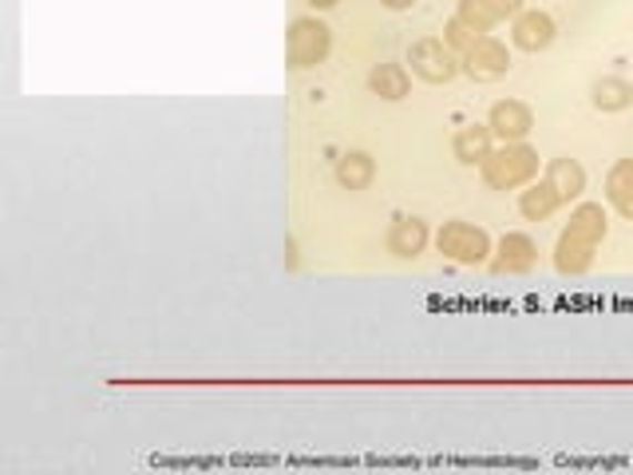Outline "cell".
Returning a JSON list of instances; mask_svg holds the SVG:
<instances>
[{"label": "cell", "instance_id": "6da1fadb", "mask_svg": "<svg viewBox=\"0 0 633 475\" xmlns=\"http://www.w3.org/2000/svg\"><path fill=\"white\" fill-rule=\"evenodd\" d=\"M610 230V219L602 211V202H579L570 222L562 226L559 242H554V270L566 277H582L594 265V254L602 246V238Z\"/></svg>", "mask_w": 633, "mask_h": 475}, {"label": "cell", "instance_id": "7a4b0ae2", "mask_svg": "<svg viewBox=\"0 0 633 475\" xmlns=\"http://www.w3.org/2000/svg\"><path fill=\"white\" fill-rule=\"evenodd\" d=\"M480 174L491 191H519L539 179V151L526 143H499L480 163Z\"/></svg>", "mask_w": 633, "mask_h": 475}, {"label": "cell", "instance_id": "3957f363", "mask_svg": "<svg viewBox=\"0 0 633 475\" xmlns=\"http://www.w3.org/2000/svg\"><path fill=\"white\" fill-rule=\"evenodd\" d=\"M329 48H333V32H329L325 20L316 17H298L285 32V64L293 72H305V68L325 64Z\"/></svg>", "mask_w": 633, "mask_h": 475}, {"label": "cell", "instance_id": "277c9868", "mask_svg": "<svg viewBox=\"0 0 633 475\" xmlns=\"http://www.w3.org/2000/svg\"><path fill=\"white\" fill-rule=\"evenodd\" d=\"M435 246H440L443 257H452L460 265H483L491 262V238L483 226L475 222H443L440 234H435Z\"/></svg>", "mask_w": 633, "mask_h": 475}, {"label": "cell", "instance_id": "5b68a950", "mask_svg": "<svg viewBox=\"0 0 633 475\" xmlns=\"http://www.w3.org/2000/svg\"><path fill=\"white\" fill-rule=\"evenodd\" d=\"M408 64H412V75H420L424 83H448L455 80L460 68V55L443 44V37H424L408 48Z\"/></svg>", "mask_w": 633, "mask_h": 475}, {"label": "cell", "instance_id": "8992f818", "mask_svg": "<svg viewBox=\"0 0 633 475\" xmlns=\"http://www.w3.org/2000/svg\"><path fill=\"white\" fill-rule=\"evenodd\" d=\"M460 68L471 75L475 83H491V80H503L511 72V52L499 37H475V44L468 52H460Z\"/></svg>", "mask_w": 633, "mask_h": 475}, {"label": "cell", "instance_id": "52a82bcc", "mask_svg": "<svg viewBox=\"0 0 633 475\" xmlns=\"http://www.w3.org/2000/svg\"><path fill=\"white\" fill-rule=\"evenodd\" d=\"M534 262H539V242L523 230H511V234L499 238V246L491 250V270L499 277H511V274H531Z\"/></svg>", "mask_w": 633, "mask_h": 475}, {"label": "cell", "instance_id": "ba28073f", "mask_svg": "<svg viewBox=\"0 0 633 475\" xmlns=\"http://www.w3.org/2000/svg\"><path fill=\"white\" fill-rule=\"evenodd\" d=\"M554 37H559V24L543 9H523L511 20V44L519 52H546L554 44Z\"/></svg>", "mask_w": 633, "mask_h": 475}, {"label": "cell", "instance_id": "9c48e42d", "mask_svg": "<svg viewBox=\"0 0 633 475\" xmlns=\"http://www.w3.org/2000/svg\"><path fill=\"white\" fill-rule=\"evenodd\" d=\"M519 12H523V0H460L455 17H460L471 32L488 37L491 28L506 24V20H515Z\"/></svg>", "mask_w": 633, "mask_h": 475}, {"label": "cell", "instance_id": "30bf717a", "mask_svg": "<svg viewBox=\"0 0 633 475\" xmlns=\"http://www.w3.org/2000/svg\"><path fill=\"white\" fill-rule=\"evenodd\" d=\"M488 128L495 131V139L503 143H526V135L534 131V111L523 100H499L488 115Z\"/></svg>", "mask_w": 633, "mask_h": 475}, {"label": "cell", "instance_id": "8fae6325", "mask_svg": "<svg viewBox=\"0 0 633 475\" xmlns=\"http://www.w3.org/2000/svg\"><path fill=\"white\" fill-rule=\"evenodd\" d=\"M384 246H389V254H396V257H420L428 246V222L416 219V214H400V219L389 226Z\"/></svg>", "mask_w": 633, "mask_h": 475}, {"label": "cell", "instance_id": "7c38bea8", "mask_svg": "<svg viewBox=\"0 0 633 475\" xmlns=\"http://www.w3.org/2000/svg\"><path fill=\"white\" fill-rule=\"evenodd\" d=\"M495 151V131L488 123H468V128L455 131L452 139V155L460 159L463 166H475Z\"/></svg>", "mask_w": 633, "mask_h": 475}, {"label": "cell", "instance_id": "4fadbf2b", "mask_svg": "<svg viewBox=\"0 0 633 475\" xmlns=\"http://www.w3.org/2000/svg\"><path fill=\"white\" fill-rule=\"evenodd\" d=\"M543 179L554 186V191H559L562 206H566V202H574V199H582V191H586V171H582L579 159H570V155L551 159V163H546V171H543Z\"/></svg>", "mask_w": 633, "mask_h": 475}, {"label": "cell", "instance_id": "5bb4252c", "mask_svg": "<svg viewBox=\"0 0 633 475\" xmlns=\"http://www.w3.org/2000/svg\"><path fill=\"white\" fill-rule=\"evenodd\" d=\"M559 206H562L559 191H554L546 179H534V183H526V191L519 194V214H523L526 222H546Z\"/></svg>", "mask_w": 633, "mask_h": 475}, {"label": "cell", "instance_id": "9a60e30c", "mask_svg": "<svg viewBox=\"0 0 633 475\" xmlns=\"http://www.w3.org/2000/svg\"><path fill=\"white\" fill-rule=\"evenodd\" d=\"M606 202L622 214L625 222H633V159H617L606 174Z\"/></svg>", "mask_w": 633, "mask_h": 475}, {"label": "cell", "instance_id": "2e32d148", "mask_svg": "<svg viewBox=\"0 0 633 475\" xmlns=\"http://www.w3.org/2000/svg\"><path fill=\"white\" fill-rule=\"evenodd\" d=\"M372 179H376V159L369 151H349V155L336 159V183L344 191H364V186H372Z\"/></svg>", "mask_w": 633, "mask_h": 475}, {"label": "cell", "instance_id": "e0dca14e", "mask_svg": "<svg viewBox=\"0 0 633 475\" xmlns=\"http://www.w3.org/2000/svg\"><path fill=\"white\" fill-rule=\"evenodd\" d=\"M590 103H594L597 111H606V115L625 111L633 103V83L625 80V75H602V80L590 88Z\"/></svg>", "mask_w": 633, "mask_h": 475}, {"label": "cell", "instance_id": "ac0fdd59", "mask_svg": "<svg viewBox=\"0 0 633 475\" xmlns=\"http://www.w3.org/2000/svg\"><path fill=\"white\" fill-rule=\"evenodd\" d=\"M412 88V72L404 64H376L369 72V92L380 100H404Z\"/></svg>", "mask_w": 633, "mask_h": 475}, {"label": "cell", "instance_id": "d6986e66", "mask_svg": "<svg viewBox=\"0 0 633 475\" xmlns=\"http://www.w3.org/2000/svg\"><path fill=\"white\" fill-rule=\"evenodd\" d=\"M475 37H480V32H471V28L463 24L460 17H452V20H448V24H443V44L452 48L455 55L468 52V48L475 44Z\"/></svg>", "mask_w": 633, "mask_h": 475}, {"label": "cell", "instance_id": "ffe728a7", "mask_svg": "<svg viewBox=\"0 0 633 475\" xmlns=\"http://www.w3.org/2000/svg\"><path fill=\"white\" fill-rule=\"evenodd\" d=\"M380 4H384V9H392V12H408L416 0H380Z\"/></svg>", "mask_w": 633, "mask_h": 475}, {"label": "cell", "instance_id": "44dd1931", "mask_svg": "<svg viewBox=\"0 0 633 475\" xmlns=\"http://www.w3.org/2000/svg\"><path fill=\"white\" fill-rule=\"evenodd\" d=\"M309 4H313V9H316V12H325V9H333L336 0H309Z\"/></svg>", "mask_w": 633, "mask_h": 475}]
</instances>
